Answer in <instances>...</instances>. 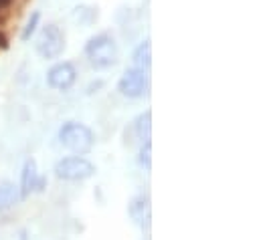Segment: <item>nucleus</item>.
Returning a JSON list of instances; mask_svg holds the SVG:
<instances>
[{
    "label": "nucleus",
    "mask_w": 261,
    "mask_h": 240,
    "mask_svg": "<svg viewBox=\"0 0 261 240\" xmlns=\"http://www.w3.org/2000/svg\"><path fill=\"white\" fill-rule=\"evenodd\" d=\"M85 55L95 69H108L118 63V47H116L114 39L103 33V35L89 39V43L85 47Z\"/></svg>",
    "instance_id": "1"
},
{
    "label": "nucleus",
    "mask_w": 261,
    "mask_h": 240,
    "mask_svg": "<svg viewBox=\"0 0 261 240\" xmlns=\"http://www.w3.org/2000/svg\"><path fill=\"white\" fill-rule=\"evenodd\" d=\"M37 22H39V12H35L33 14V18H31V22L27 24V28H24V33H22V41H29V37L35 33V28H37Z\"/></svg>",
    "instance_id": "13"
},
{
    "label": "nucleus",
    "mask_w": 261,
    "mask_h": 240,
    "mask_svg": "<svg viewBox=\"0 0 261 240\" xmlns=\"http://www.w3.org/2000/svg\"><path fill=\"white\" fill-rule=\"evenodd\" d=\"M55 174L57 178L69 182L87 180L95 174V166L85 158H65L55 166Z\"/></svg>",
    "instance_id": "4"
},
{
    "label": "nucleus",
    "mask_w": 261,
    "mask_h": 240,
    "mask_svg": "<svg viewBox=\"0 0 261 240\" xmlns=\"http://www.w3.org/2000/svg\"><path fill=\"white\" fill-rule=\"evenodd\" d=\"M37 164L35 160H27L24 162V168H22V178H20V198L24 200L35 188H37Z\"/></svg>",
    "instance_id": "8"
},
{
    "label": "nucleus",
    "mask_w": 261,
    "mask_h": 240,
    "mask_svg": "<svg viewBox=\"0 0 261 240\" xmlns=\"http://www.w3.org/2000/svg\"><path fill=\"white\" fill-rule=\"evenodd\" d=\"M150 63H152V47H150V43L146 41V43H142V45L136 49V53H134V65H132V67L142 69V71L148 73Z\"/></svg>",
    "instance_id": "10"
},
{
    "label": "nucleus",
    "mask_w": 261,
    "mask_h": 240,
    "mask_svg": "<svg viewBox=\"0 0 261 240\" xmlns=\"http://www.w3.org/2000/svg\"><path fill=\"white\" fill-rule=\"evenodd\" d=\"M75 79H77V71H75V67L71 63H59V65H55L49 71V77H47L49 85L53 89H57V91H67L75 83Z\"/></svg>",
    "instance_id": "6"
},
{
    "label": "nucleus",
    "mask_w": 261,
    "mask_h": 240,
    "mask_svg": "<svg viewBox=\"0 0 261 240\" xmlns=\"http://www.w3.org/2000/svg\"><path fill=\"white\" fill-rule=\"evenodd\" d=\"M65 49V35L57 24H47L37 37V53L43 59H57Z\"/></svg>",
    "instance_id": "3"
},
{
    "label": "nucleus",
    "mask_w": 261,
    "mask_h": 240,
    "mask_svg": "<svg viewBox=\"0 0 261 240\" xmlns=\"http://www.w3.org/2000/svg\"><path fill=\"white\" fill-rule=\"evenodd\" d=\"M150 154H152V143H150V141H144V143H142V149H140V164H142L146 170L152 168V158H150Z\"/></svg>",
    "instance_id": "12"
},
{
    "label": "nucleus",
    "mask_w": 261,
    "mask_h": 240,
    "mask_svg": "<svg viewBox=\"0 0 261 240\" xmlns=\"http://www.w3.org/2000/svg\"><path fill=\"white\" fill-rule=\"evenodd\" d=\"M130 216L136 222V226H140L142 230L150 228V220H152V208H150V198L148 196H136L130 202Z\"/></svg>",
    "instance_id": "7"
},
{
    "label": "nucleus",
    "mask_w": 261,
    "mask_h": 240,
    "mask_svg": "<svg viewBox=\"0 0 261 240\" xmlns=\"http://www.w3.org/2000/svg\"><path fill=\"white\" fill-rule=\"evenodd\" d=\"M16 200H18V192H16L14 184L2 182V184H0V212L12 208Z\"/></svg>",
    "instance_id": "9"
},
{
    "label": "nucleus",
    "mask_w": 261,
    "mask_h": 240,
    "mask_svg": "<svg viewBox=\"0 0 261 240\" xmlns=\"http://www.w3.org/2000/svg\"><path fill=\"white\" fill-rule=\"evenodd\" d=\"M59 139H61V143L65 145L69 152L79 154V156L87 154L93 147V133H91V129L85 127L83 123H75V121L65 123L61 127Z\"/></svg>",
    "instance_id": "2"
},
{
    "label": "nucleus",
    "mask_w": 261,
    "mask_h": 240,
    "mask_svg": "<svg viewBox=\"0 0 261 240\" xmlns=\"http://www.w3.org/2000/svg\"><path fill=\"white\" fill-rule=\"evenodd\" d=\"M152 113L150 111H146V113H142L136 123H134V131H136V137L144 143V141H150V129H152Z\"/></svg>",
    "instance_id": "11"
},
{
    "label": "nucleus",
    "mask_w": 261,
    "mask_h": 240,
    "mask_svg": "<svg viewBox=\"0 0 261 240\" xmlns=\"http://www.w3.org/2000/svg\"><path fill=\"white\" fill-rule=\"evenodd\" d=\"M120 93L130 97V99H138L146 93V87H148V77H146V71L142 69H136V67H130L124 77L120 79Z\"/></svg>",
    "instance_id": "5"
}]
</instances>
